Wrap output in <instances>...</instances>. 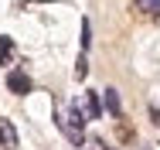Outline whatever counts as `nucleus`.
<instances>
[{"mask_svg": "<svg viewBox=\"0 0 160 150\" xmlns=\"http://www.w3.org/2000/svg\"><path fill=\"white\" fill-rule=\"evenodd\" d=\"M55 123H58V130H62V133L68 137V140H72V143H75V147H78V143L85 140V137H82V126L72 120L68 113H55Z\"/></svg>", "mask_w": 160, "mask_h": 150, "instance_id": "1", "label": "nucleus"}, {"mask_svg": "<svg viewBox=\"0 0 160 150\" xmlns=\"http://www.w3.org/2000/svg\"><path fill=\"white\" fill-rule=\"evenodd\" d=\"M75 106H78V113H82L85 120H99V113H102V106H99V96H96V92H85V96H82V102L75 99Z\"/></svg>", "mask_w": 160, "mask_h": 150, "instance_id": "2", "label": "nucleus"}, {"mask_svg": "<svg viewBox=\"0 0 160 150\" xmlns=\"http://www.w3.org/2000/svg\"><path fill=\"white\" fill-rule=\"evenodd\" d=\"M7 89L14 92V96H28V92H31V79H28L24 72H10V75H7Z\"/></svg>", "mask_w": 160, "mask_h": 150, "instance_id": "3", "label": "nucleus"}, {"mask_svg": "<svg viewBox=\"0 0 160 150\" xmlns=\"http://www.w3.org/2000/svg\"><path fill=\"white\" fill-rule=\"evenodd\" d=\"M14 147H17V130L10 120L0 116V150H14Z\"/></svg>", "mask_w": 160, "mask_h": 150, "instance_id": "4", "label": "nucleus"}, {"mask_svg": "<svg viewBox=\"0 0 160 150\" xmlns=\"http://www.w3.org/2000/svg\"><path fill=\"white\" fill-rule=\"evenodd\" d=\"M17 55V48H14V38H7V34H0V65H10Z\"/></svg>", "mask_w": 160, "mask_h": 150, "instance_id": "5", "label": "nucleus"}, {"mask_svg": "<svg viewBox=\"0 0 160 150\" xmlns=\"http://www.w3.org/2000/svg\"><path fill=\"white\" fill-rule=\"evenodd\" d=\"M102 102H106V109H109L112 116H123V106H119V96H116V89H106Z\"/></svg>", "mask_w": 160, "mask_h": 150, "instance_id": "6", "label": "nucleus"}, {"mask_svg": "<svg viewBox=\"0 0 160 150\" xmlns=\"http://www.w3.org/2000/svg\"><path fill=\"white\" fill-rule=\"evenodd\" d=\"M136 10H143L150 17H160V0H136Z\"/></svg>", "mask_w": 160, "mask_h": 150, "instance_id": "7", "label": "nucleus"}, {"mask_svg": "<svg viewBox=\"0 0 160 150\" xmlns=\"http://www.w3.org/2000/svg\"><path fill=\"white\" fill-rule=\"evenodd\" d=\"M89 41H92V28L89 21H82V48H89Z\"/></svg>", "mask_w": 160, "mask_h": 150, "instance_id": "8", "label": "nucleus"}, {"mask_svg": "<svg viewBox=\"0 0 160 150\" xmlns=\"http://www.w3.org/2000/svg\"><path fill=\"white\" fill-rule=\"evenodd\" d=\"M85 72H89V68H85V58H78V65H75V75H78V79H85Z\"/></svg>", "mask_w": 160, "mask_h": 150, "instance_id": "9", "label": "nucleus"}, {"mask_svg": "<svg viewBox=\"0 0 160 150\" xmlns=\"http://www.w3.org/2000/svg\"><path fill=\"white\" fill-rule=\"evenodd\" d=\"M153 123H157V126H160V109H153Z\"/></svg>", "mask_w": 160, "mask_h": 150, "instance_id": "10", "label": "nucleus"}]
</instances>
